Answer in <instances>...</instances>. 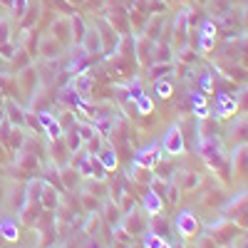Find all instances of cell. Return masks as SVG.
Here are the masks:
<instances>
[{
    "label": "cell",
    "instance_id": "cell-1",
    "mask_svg": "<svg viewBox=\"0 0 248 248\" xmlns=\"http://www.w3.org/2000/svg\"><path fill=\"white\" fill-rule=\"evenodd\" d=\"M174 229L176 233L184 238V241H189V238H196L199 236V218L194 216V211H179L176 218H174Z\"/></svg>",
    "mask_w": 248,
    "mask_h": 248
},
{
    "label": "cell",
    "instance_id": "cell-2",
    "mask_svg": "<svg viewBox=\"0 0 248 248\" xmlns=\"http://www.w3.org/2000/svg\"><path fill=\"white\" fill-rule=\"evenodd\" d=\"M144 214H147V211H144V209H137V206H134V209H129L127 214H124L122 216V229L124 231H127V233H132V236H141V233H147V218H144Z\"/></svg>",
    "mask_w": 248,
    "mask_h": 248
},
{
    "label": "cell",
    "instance_id": "cell-3",
    "mask_svg": "<svg viewBox=\"0 0 248 248\" xmlns=\"http://www.w3.org/2000/svg\"><path fill=\"white\" fill-rule=\"evenodd\" d=\"M161 154H164V149L159 147V144H149V147H144V149L134 156V164H137V167H144V169L154 171L159 164H161Z\"/></svg>",
    "mask_w": 248,
    "mask_h": 248
},
{
    "label": "cell",
    "instance_id": "cell-4",
    "mask_svg": "<svg viewBox=\"0 0 248 248\" xmlns=\"http://www.w3.org/2000/svg\"><path fill=\"white\" fill-rule=\"evenodd\" d=\"M161 149L167 152L169 156H181L184 154V134H181V127H169V132L164 134V144Z\"/></svg>",
    "mask_w": 248,
    "mask_h": 248
},
{
    "label": "cell",
    "instance_id": "cell-5",
    "mask_svg": "<svg viewBox=\"0 0 248 248\" xmlns=\"http://www.w3.org/2000/svg\"><path fill=\"white\" fill-rule=\"evenodd\" d=\"M238 231H241V226H233L231 221H218V223H214L211 226V238L216 241V243H231L236 236H238Z\"/></svg>",
    "mask_w": 248,
    "mask_h": 248
},
{
    "label": "cell",
    "instance_id": "cell-6",
    "mask_svg": "<svg viewBox=\"0 0 248 248\" xmlns=\"http://www.w3.org/2000/svg\"><path fill=\"white\" fill-rule=\"evenodd\" d=\"M79 47L85 50V55H99L105 52V40H102V32L97 28H87L85 37H82Z\"/></svg>",
    "mask_w": 248,
    "mask_h": 248
},
{
    "label": "cell",
    "instance_id": "cell-7",
    "mask_svg": "<svg viewBox=\"0 0 248 248\" xmlns=\"http://www.w3.org/2000/svg\"><path fill=\"white\" fill-rule=\"evenodd\" d=\"M37 124L45 129V134H47L50 141H52V139H60L62 134H65V129H62L60 119H57L55 114H50V112H40V114H37Z\"/></svg>",
    "mask_w": 248,
    "mask_h": 248
},
{
    "label": "cell",
    "instance_id": "cell-8",
    "mask_svg": "<svg viewBox=\"0 0 248 248\" xmlns=\"http://www.w3.org/2000/svg\"><path fill=\"white\" fill-rule=\"evenodd\" d=\"M37 52L45 60H57L60 52H62V45H60V40L55 35H43L37 40Z\"/></svg>",
    "mask_w": 248,
    "mask_h": 248
},
{
    "label": "cell",
    "instance_id": "cell-9",
    "mask_svg": "<svg viewBox=\"0 0 248 248\" xmlns=\"http://www.w3.org/2000/svg\"><path fill=\"white\" fill-rule=\"evenodd\" d=\"M92 85H94V79L90 72H77L75 79H72V90L79 94L82 102H87L90 99V92H92Z\"/></svg>",
    "mask_w": 248,
    "mask_h": 248
},
{
    "label": "cell",
    "instance_id": "cell-10",
    "mask_svg": "<svg viewBox=\"0 0 248 248\" xmlns=\"http://www.w3.org/2000/svg\"><path fill=\"white\" fill-rule=\"evenodd\" d=\"M236 112H238V99L233 94L221 92L218 99H216V117H231Z\"/></svg>",
    "mask_w": 248,
    "mask_h": 248
},
{
    "label": "cell",
    "instance_id": "cell-11",
    "mask_svg": "<svg viewBox=\"0 0 248 248\" xmlns=\"http://www.w3.org/2000/svg\"><path fill=\"white\" fill-rule=\"evenodd\" d=\"M40 206H43L45 211H55L60 206V189L50 184H43V194H40Z\"/></svg>",
    "mask_w": 248,
    "mask_h": 248
},
{
    "label": "cell",
    "instance_id": "cell-12",
    "mask_svg": "<svg viewBox=\"0 0 248 248\" xmlns=\"http://www.w3.org/2000/svg\"><path fill=\"white\" fill-rule=\"evenodd\" d=\"M141 206H144V211H147L149 216H152V214H161V211H164V199L149 189L147 194L141 196Z\"/></svg>",
    "mask_w": 248,
    "mask_h": 248
},
{
    "label": "cell",
    "instance_id": "cell-13",
    "mask_svg": "<svg viewBox=\"0 0 248 248\" xmlns=\"http://www.w3.org/2000/svg\"><path fill=\"white\" fill-rule=\"evenodd\" d=\"M8 119H10V127H20V129H25L28 127V114L23 112V107H17L15 102H8Z\"/></svg>",
    "mask_w": 248,
    "mask_h": 248
},
{
    "label": "cell",
    "instance_id": "cell-14",
    "mask_svg": "<svg viewBox=\"0 0 248 248\" xmlns=\"http://www.w3.org/2000/svg\"><path fill=\"white\" fill-rule=\"evenodd\" d=\"M60 179H62V189H67V191H72L75 186L79 184V171L72 167V161L60 169Z\"/></svg>",
    "mask_w": 248,
    "mask_h": 248
},
{
    "label": "cell",
    "instance_id": "cell-15",
    "mask_svg": "<svg viewBox=\"0 0 248 248\" xmlns=\"http://www.w3.org/2000/svg\"><path fill=\"white\" fill-rule=\"evenodd\" d=\"M62 139H65V144H67L70 154H77V152H82V149H85V139L79 137V132L75 129V124H72L70 129H65V134H62Z\"/></svg>",
    "mask_w": 248,
    "mask_h": 248
},
{
    "label": "cell",
    "instance_id": "cell-16",
    "mask_svg": "<svg viewBox=\"0 0 248 248\" xmlns=\"http://www.w3.org/2000/svg\"><path fill=\"white\" fill-rule=\"evenodd\" d=\"M97 159L102 161L105 171H114V169L119 167V156H117V152H114L112 147H102V149L97 152Z\"/></svg>",
    "mask_w": 248,
    "mask_h": 248
},
{
    "label": "cell",
    "instance_id": "cell-17",
    "mask_svg": "<svg viewBox=\"0 0 248 248\" xmlns=\"http://www.w3.org/2000/svg\"><path fill=\"white\" fill-rule=\"evenodd\" d=\"M40 218V201H25V206L20 209V221L25 226H32Z\"/></svg>",
    "mask_w": 248,
    "mask_h": 248
},
{
    "label": "cell",
    "instance_id": "cell-18",
    "mask_svg": "<svg viewBox=\"0 0 248 248\" xmlns=\"http://www.w3.org/2000/svg\"><path fill=\"white\" fill-rule=\"evenodd\" d=\"M52 32H55V37L60 40V43H67L70 35H72V23H70V17H57L55 23H52Z\"/></svg>",
    "mask_w": 248,
    "mask_h": 248
},
{
    "label": "cell",
    "instance_id": "cell-19",
    "mask_svg": "<svg viewBox=\"0 0 248 248\" xmlns=\"http://www.w3.org/2000/svg\"><path fill=\"white\" fill-rule=\"evenodd\" d=\"M0 236L5 241H17L20 238V226L13 218H0Z\"/></svg>",
    "mask_w": 248,
    "mask_h": 248
},
{
    "label": "cell",
    "instance_id": "cell-20",
    "mask_svg": "<svg viewBox=\"0 0 248 248\" xmlns=\"http://www.w3.org/2000/svg\"><path fill=\"white\" fill-rule=\"evenodd\" d=\"M199 184H201V174H196V171H181L179 174V191H191Z\"/></svg>",
    "mask_w": 248,
    "mask_h": 248
},
{
    "label": "cell",
    "instance_id": "cell-21",
    "mask_svg": "<svg viewBox=\"0 0 248 248\" xmlns=\"http://www.w3.org/2000/svg\"><path fill=\"white\" fill-rule=\"evenodd\" d=\"M85 191H87V194H92V196H97V199H105V196L109 194V186H107L105 181H102V179H87Z\"/></svg>",
    "mask_w": 248,
    "mask_h": 248
},
{
    "label": "cell",
    "instance_id": "cell-22",
    "mask_svg": "<svg viewBox=\"0 0 248 248\" xmlns=\"http://www.w3.org/2000/svg\"><path fill=\"white\" fill-rule=\"evenodd\" d=\"M70 23H72V40H75V47H79L82 37H85V32H87V25H85V20H82V15H72Z\"/></svg>",
    "mask_w": 248,
    "mask_h": 248
},
{
    "label": "cell",
    "instance_id": "cell-23",
    "mask_svg": "<svg viewBox=\"0 0 248 248\" xmlns=\"http://www.w3.org/2000/svg\"><path fill=\"white\" fill-rule=\"evenodd\" d=\"M154 94L161 97V99H169L174 94V85L167 77H159V79H154Z\"/></svg>",
    "mask_w": 248,
    "mask_h": 248
},
{
    "label": "cell",
    "instance_id": "cell-24",
    "mask_svg": "<svg viewBox=\"0 0 248 248\" xmlns=\"http://www.w3.org/2000/svg\"><path fill=\"white\" fill-rule=\"evenodd\" d=\"M134 107H137L139 114H152V112H154V99H152L149 94L139 92V94L134 97Z\"/></svg>",
    "mask_w": 248,
    "mask_h": 248
},
{
    "label": "cell",
    "instance_id": "cell-25",
    "mask_svg": "<svg viewBox=\"0 0 248 248\" xmlns=\"http://www.w3.org/2000/svg\"><path fill=\"white\" fill-rule=\"evenodd\" d=\"M105 211H107V221L117 229V226L122 223V216H124V214H122V206H119L117 201H107V203H105Z\"/></svg>",
    "mask_w": 248,
    "mask_h": 248
},
{
    "label": "cell",
    "instance_id": "cell-26",
    "mask_svg": "<svg viewBox=\"0 0 248 248\" xmlns=\"http://www.w3.org/2000/svg\"><path fill=\"white\" fill-rule=\"evenodd\" d=\"M152 233H159L161 238H167V233H169V221L164 218L161 214H152V229H149Z\"/></svg>",
    "mask_w": 248,
    "mask_h": 248
},
{
    "label": "cell",
    "instance_id": "cell-27",
    "mask_svg": "<svg viewBox=\"0 0 248 248\" xmlns=\"http://www.w3.org/2000/svg\"><path fill=\"white\" fill-rule=\"evenodd\" d=\"M99 226H102V216H99V211H92V214H87V221H85V231L87 236H97L99 233Z\"/></svg>",
    "mask_w": 248,
    "mask_h": 248
},
{
    "label": "cell",
    "instance_id": "cell-28",
    "mask_svg": "<svg viewBox=\"0 0 248 248\" xmlns=\"http://www.w3.org/2000/svg\"><path fill=\"white\" fill-rule=\"evenodd\" d=\"M161 28H164V17L154 15V20H149V23H147V32H144V35H147L149 40H154V43H156V40H159V32H161Z\"/></svg>",
    "mask_w": 248,
    "mask_h": 248
},
{
    "label": "cell",
    "instance_id": "cell-29",
    "mask_svg": "<svg viewBox=\"0 0 248 248\" xmlns=\"http://www.w3.org/2000/svg\"><path fill=\"white\" fill-rule=\"evenodd\" d=\"M28 8H30V0H13V17L15 20H25L28 15Z\"/></svg>",
    "mask_w": 248,
    "mask_h": 248
},
{
    "label": "cell",
    "instance_id": "cell-30",
    "mask_svg": "<svg viewBox=\"0 0 248 248\" xmlns=\"http://www.w3.org/2000/svg\"><path fill=\"white\" fill-rule=\"evenodd\" d=\"M171 70H174L171 62H154L149 72H152V77H154V79H159V77H167Z\"/></svg>",
    "mask_w": 248,
    "mask_h": 248
},
{
    "label": "cell",
    "instance_id": "cell-31",
    "mask_svg": "<svg viewBox=\"0 0 248 248\" xmlns=\"http://www.w3.org/2000/svg\"><path fill=\"white\" fill-rule=\"evenodd\" d=\"M164 243H167V238H161L159 233H152V231L144 233V248H161Z\"/></svg>",
    "mask_w": 248,
    "mask_h": 248
},
{
    "label": "cell",
    "instance_id": "cell-32",
    "mask_svg": "<svg viewBox=\"0 0 248 248\" xmlns=\"http://www.w3.org/2000/svg\"><path fill=\"white\" fill-rule=\"evenodd\" d=\"M82 203H85L87 214L99 211V199H97V196H92V194H87V191H82Z\"/></svg>",
    "mask_w": 248,
    "mask_h": 248
},
{
    "label": "cell",
    "instance_id": "cell-33",
    "mask_svg": "<svg viewBox=\"0 0 248 248\" xmlns=\"http://www.w3.org/2000/svg\"><path fill=\"white\" fill-rule=\"evenodd\" d=\"M15 52H17V45L15 43H0V57L3 60H15Z\"/></svg>",
    "mask_w": 248,
    "mask_h": 248
},
{
    "label": "cell",
    "instance_id": "cell-34",
    "mask_svg": "<svg viewBox=\"0 0 248 248\" xmlns=\"http://www.w3.org/2000/svg\"><path fill=\"white\" fill-rule=\"evenodd\" d=\"M10 40V20L0 17V43H8Z\"/></svg>",
    "mask_w": 248,
    "mask_h": 248
},
{
    "label": "cell",
    "instance_id": "cell-35",
    "mask_svg": "<svg viewBox=\"0 0 248 248\" xmlns=\"http://www.w3.org/2000/svg\"><path fill=\"white\" fill-rule=\"evenodd\" d=\"M199 248H216V241H214L209 233H206V236L199 238Z\"/></svg>",
    "mask_w": 248,
    "mask_h": 248
},
{
    "label": "cell",
    "instance_id": "cell-36",
    "mask_svg": "<svg viewBox=\"0 0 248 248\" xmlns=\"http://www.w3.org/2000/svg\"><path fill=\"white\" fill-rule=\"evenodd\" d=\"M194 117H199V119H209V107H206V105H196V107H194Z\"/></svg>",
    "mask_w": 248,
    "mask_h": 248
},
{
    "label": "cell",
    "instance_id": "cell-37",
    "mask_svg": "<svg viewBox=\"0 0 248 248\" xmlns=\"http://www.w3.org/2000/svg\"><path fill=\"white\" fill-rule=\"evenodd\" d=\"M191 102H194V107H196V105H206V94H203V92H194V94H191Z\"/></svg>",
    "mask_w": 248,
    "mask_h": 248
},
{
    "label": "cell",
    "instance_id": "cell-38",
    "mask_svg": "<svg viewBox=\"0 0 248 248\" xmlns=\"http://www.w3.org/2000/svg\"><path fill=\"white\" fill-rule=\"evenodd\" d=\"M3 201H5V184L0 181V203H3Z\"/></svg>",
    "mask_w": 248,
    "mask_h": 248
},
{
    "label": "cell",
    "instance_id": "cell-39",
    "mask_svg": "<svg viewBox=\"0 0 248 248\" xmlns=\"http://www.w3.org/2000/svg\"><path fill=\"white\" fill-rule=\"evenodd\" d=\"M0 5H3V8H8V10H10V8H13V0H0Z\"/></svg>",
    "mask_w": 248,
    "mask_h": 248
},
{
    "label": "cell",
    "instance_id": "cell-40",
    "mask_svg": "<svg viewBox=\"0 0 248 248\" xmlns=\"http://www.w3.org/2000/svg\"><path fill=\"white\" fill-rule=\"evenodd\" d=\"M161 248H174V246H169V243H164V246H161Z\"/></svg>",
    "mask_w": 248,
    "mask_h": 248
},
{
    "label": "cell",
    "instance_id": "cell-41",
    "mask_svg": "<svg viewBox=\"0 0 248 248\" xmlns=\"http://www.w3.org/2000/svg\"><path fill=\"white\" fill-rule=\"evenodd\" d=\"M90 248H99V246H97V243H94V246H90Z\"/></svg>",
    "mask_w": 248,
    "mask_h": 248
},
{
    "label": "cell",
    "instance_id": "cell-42",
    "mask_svg": "<svg viewBox=\"0 0 248 248\" xmlns=\"http://www.w3.org/2000/svg\"><path fill=\"white\" fill-rule=\"evenodd\" d=\"M246 248H248V243H246Z\"/></svg>",
    "mask_w": 248,
    "mask_h": 248
}]
</instances>
